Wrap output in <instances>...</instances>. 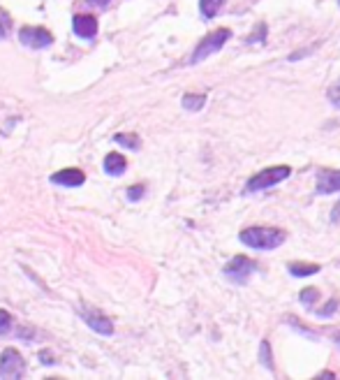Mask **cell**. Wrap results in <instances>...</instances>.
<instances>
[{
	"mask_svg": "<svg viewBox=\"0 0 340 380\" xmlns=\"http://www.w3.org/2000/svg\"><path fill=\"white\" fill-rule=\"evenodd\" d=\"M144 186H132L130 190H128V198L132 200V202H137V200H141V195H144Z\"/></svg>",
	"mask_w": 340,
	"mask_h": 380,
	"instance_id": "obj_21",
	"label": "cell"
},
{
	"mask_svg": "<svg viewBox=\"0 0 340 380\" xmlns=\"http://www.w3.org/2000/svg\"><path fill=\"white\" fill-rule=\"evenodd\" d=\"M86 181V174L81 169H74V167H67V169H60V172L52 174V183L56 186H67V188H77L81 183Z\"/></svg>",
	"mask_w": 340,
	"mask_h": 380,
	"instance_id": "obj_8",
	"label": "cell"
},
{
	"mask_svg": "<svg viewBox=\"0 0 340 380\" xmlns=\"http://www.w3.org/2000/svg\"><path fill=\"white\" fill-rule=\"evenodd\" d=\"M319 271V264H306V262H292L289 264V274L292 276H313Z\"/></svg>",
	"mask_w": 340,
	"mask_h": 380,
	"instance_id": "obj_13",
	"label": "cell"
},
{
	"mask_svg": "<svg viewBox=\"0 0 340 380\" xmlns=\"http://www.w3.org/2000/svg\"><path fill=\"white\" fill-rule=\"evenodd\" d=\"M0 37H5V28L3 26H0Z\"/></svg>",
	"mask_w": 340,
	"mask_h": 380,
	"instance_id": "obj_25",
	"label": "cell"
},
{
	"mask_svg": "<svg viewBox=\"0 0 340 380\" xmlns=\"http://www.w3.org/2000/svg\"><path fill=\"white\" fill-rule=\"evenodd\" d=\"M287 234L278 227H248L241 232V242L257 251H273L285 242Z\"/></svg>",
	"mask_w": 340,
	"mask_h": 380,
	"instance_id": "obj_1",
	"label": "cell"
},
{
	"mask_svg": "<svg viewBox=\"0 0 340 380\" xmlns=\"http://www.w3.org/2000/svg\"><path fill=\"white\" fill-rule=\"evenodd\" d=\"M264 33H267V26H264V23H262V26H260V33H257V35H250V37H248V42H257V40H262Z\"/></svg>",
	"mask_w": 340,
	"mask_h": 380,
	"instance_id": "obj_22",
	"label": "cell"
},
{
	"mask_svg": "<svg viewBox=\"0 0 340 380\" xmlns=\"http://www.w3.org/2000/svg\"><path fill=\"white\" fill-rule=\"evenodd\" d=\"M91 5H95V8H106V5L111 3V0H88Z\"/></svg>",
	"mask_w": 340,
	"mask_h": 380,
	"instance_id": "obj_23",
	"label": "cell"
},
{
	"mask_svg": "<svg viewBox=\"0 0 340 380\" xmlns=\"http://www.w3.org/2000/svg\"><path fill=\"white\" fill-rule=\"evenodd\" d=\"M225 0H199V10H201V17L204 19H213L223 8Z\"/></svg>",
	"mask_w": 340,
	"mask_h": 380,
	"instance_id": "obj_12",
	"label": "cell"
},
{
	"mask_svg": "<svg viewBox=\"0 0 340 380\" xmlns=\"http://www.w3.org/2000/svg\"><path fill=\"white\" fill-rule=\"evenodd\" d=\"M128 169V160L121 154H109L104 158V172L109 176H121Z\"/></svg>",
	"mask_w": 340,
	"mask_h": 380,
	"instance_id": "obj_11",
	"label": "cell"
},
{
	"mask_svg": "<svg viewBox=\"0 0 340 380\" xmlns=\"http://www.w3.org/2000/svg\"><path fill=\"white\" fill-rule=\"evenodd\" d=\"M260 359L267 369H273V355H271V346L269 341H262V348H260Z\"/></svg>",
	"mask_w": 340,
	"mask_h": 380,
	"instance_id": "obj_17",
	"label": "cell"
},
{
	"mask_svg": "<svg viewBox=\"0 0 340 380\" xmlns=\"http://www.w3.org/2000/svg\"><path fill=\"white\" fill-rule=\"evenodd\" d=\"M289 174H292V169H289L287 165H278V167H269V169H264V172L255 174L253 179L245 183V190H248V193H257V190L271 188V186H275V183L285 181Z\"/></svg>",
	"mask_w": 340,
	"mask_h": 380,
	"instance_id": "obj_3",
	"label": "cell"
},
{
	"mask_svg": "<svg viewBox=\"0 0 340 380\" xmlns=\"http://www.w3.org/2000/svg\"><path fill=\"white\" fill-rule=\"evenodd\" d=\"M336 311H338V299H331L329 304H326V308H319L317 315H319V318H331V315Z\"/></svg>",
	"mask_w": 340,
	"mask_h": 380,
	"instance_id": "obj_19",
	"label": "cell"
},
{
	"mask_svg": "<svg viewBox=\"0 0 340 380\" xmlns=\"http://www.w3.org/2000/svg\"><path fill=\"white\" fill-rule=\"evenodd\" d=\"M113 139H116L118 144H123V147H128V149H135V151L139 149V137L137 135H123V132H118Z\"/></svg>",
	"mask_w": 340,
	"mask_h": 380,
	"instance_id": "obj_16",
	"label": "cell"
},
{
	"mask_svg": "<svg viewBox=\"0 0 340 380\" xmlns=\"http://www.w3.org/2000/svg\"><path fill=\"white\" fill-rule=\"evenodd\" d=\"M340 190V169H322L317 172V195H331Z\"/></svg>",
	"mask_w": 340,
	"mask_h": 380,
	"instance_id": "obj_7",
	"label": "cell"
},
{
	"mask_svg": "<svg viewBox=\"0 0 340 380\" xmlns=\"http://www.w3.org/2000/svg\"><path fill=\"white\" fill-rule=\"evenodd\" d=\"M204 103H206V95H192V93L183 95V107L188 112H199L204 107Z\"/></svg>",
	"mask_w": 340,
	"mask_h": 380,
	"instance_id": "obj_14",
	"label": "cell"
},
{
	"mask_svg": "<svg viewBox=\"0 0 340 380\" xmlns=\"http://www.w3.org/2000/svg\"><path fill=\"white\" fill-rule=\"evenodd\" d=\"M253 271H255V262L245 255H236L234 260H229V262L225 264V276L238 285H243L248 281V276L253 274Z\"/></svg>",
	"mask_w": 340,
	"mask_h": 380,
	"instance_id": "obj_5",
	"label": "cell"
},
{
	"mask_svg": "<svg viewBox=\"0 0 340 380\" xmlns=\"http://www.w3.org/2000/svg\"><path fill=\"white\" fill-rule=\"evenodd\" d=\"M329 100H331V103L336 105V107H340V81L329 88Z\"/></svg>",
	"mask_w": 340,
	"mask_h": 380,
	"instance_id": "obj_20",
	"label": "cell"
},
{
	"mask_svg": "<svg viewBox=\"0 0 340 380\" xmlns=\"http://www.w3.org/2000/svg\"><path fill=\"white\" fill-rule=\"evenodd\" d=\"M231 37V30L229 28H218V30H213V33H209L197 44V49H194V54H192V59L190 63L192 65H197V63H201L204 59H209L211 54H216L223 49V44L229 40Z\"/></svg>",
	"mask_w": 340,
	"mask_h": 380,
	"instance_id": "obj_2",
	"label": "cell"
},
{
	"mask_svg": "<svg viewBox=\"0 0 340 380\" xmlns=\"http://www.w3.org/2000/svg\"><path fill=\"white\" fill-rule=\"evenodd\" d=\"M19 40H21L23 47L28 49H44L54 44V35L49 33L47 28H35V26H26L19 30Z\"/></svg>",
	"mask_w": 340,
	"mask_h": 380,
	"instance_id": "obj_6",
	"label": "cell"
},
{
	"mask_svg": "<svg viewBox=\"0 0 340 380\" xmlns=\"http://www.w3.org/2000/svg\"><path fill=\"white\" fill-rule=\"evenodd\" d=\"M26 371V362H23L21 352L16 348H5L0 355V376L3 378H19Z\"/></svg>",
	"mask_w": 340,
	"mask_h": 380,
	"instance_id": "obj_4",
	"label": "cell"
},
{
	"mask_svg": "<svg viewBox=\"0 0 340 380\" xmlns=\"http://www.w3.org/2000/svg\"><path fill=\"white\" fill-rule=\"evenodd\" d=\"M42 359H44V364H54V362H52V355H49L47 350L42 352Z\"/></svg>",
	"mask_w": 340,
	"mask_h": 380,
	"instance_id": "obj_24",
	"label": "cell"
},
{
	"mask_svg": "<svg viewBox=\"0 0 340 380\" xmlns=\"http://www.w3.org/2000/svg\"><path fill=\"white\" fill-rule=\"evenodd\" d=\"M336 341H338V346H340V334H336Z\"/></svg>",
	"mask_w": 340,
	"mask_h": 380,
	"instance_id": "obj_26",
	"label": "cell"
},
{
	"mask_svg": "<svg viewBox=\"0 0 340 380\" xmlns=\"http://www.w3.org/2000/svg\"><path fill=\"white\" fill-rule=\"evenodd\" d=\"M12 327H14V318H12L10 311H5V308H0V337H8L12 332Z\"/></svg>",
	"mask_w": 340,
	"mask_h": 380,
	"instance_id": "obj_15",
	"label": "cell"
},
{
	"mask_svg": "<svg viewBox=\"0 0 340 380\" xmlns=\"http://www.w3.org/2000/svg\"><path fill=\"white\" fill-rule=\"evenodd\" d=\"M72 28H74V33L79 37H84V40H91V37L98 35V21H95V17H91V14H77L72 19Z\"/></svg>",
	"mask_w": 340,
	"mask_h": 380,
	"instance_id": "obj_9",
	"label": "cell"
},
{
	"mask_svg": "<svg viewBox=\"0 0 340 380\" xmlns=\"http://www.w3.org/2000/svg\"><path fill=\"white\" fill-rule=\"evenodd\" d=\"M317 297H319L317 288H308V290H304V293L299 295V299L304 304H308V306H313V304L317 302Z\"/></svg>",
	"mask_w": 340,
	"mask_h": 380,
	"instance_id": "obj_18",
	"label": "cell"
},
{
	"mask_svg": "<svg viewBox=\"0 0 340 380\" xmlns=\"http://www.w3.org/2000/svg\"><path fill=\"white\" fill-rule=\"evenodd\" d=\"M84 320L88 322V327L95 329L98 334H104V337H111L113 334V322L106 318L102 311H84Z\"/></svg>",
	"mask_w": 340,
	"mask_h": 380,
	"instance_id": "obj_10",
	"label": "cell"
}]
</instances>
